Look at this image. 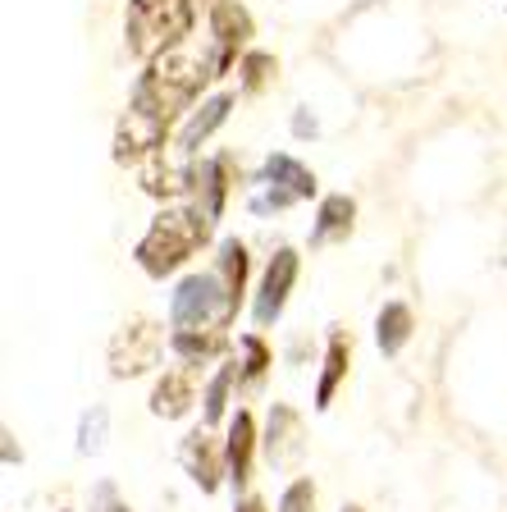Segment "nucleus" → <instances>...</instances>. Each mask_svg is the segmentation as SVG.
Here are the masks:
<instances>
[{"label":"nucleus","mask_w":507,"mask_h":512,"mask_svg":"<svg viewBox=\"0 0 507 512\" xmlns=\"http://www.w3.org/2000/svg\"><path fill=\"white\" fill-rule=\"evenodd\" d=\"M352 366V334L334 330L329 334V352H325V371H320V384H316V407H329L338 394V384L348 375Z\"/></svg>","instance_id":"obj_18"},{"label":"nucleus","mask_w":507,"mask_h":512,"mask_svg":"<svg viewBox=\"0 0 507 512\" xmlns=\"http://www.w3.org/2000/svg\"><path fill=\"white\" fill-rule=\"evenodd\" d=\"M160 352H165V330H160L151 316H133L124 320L110 339V375L115 380H133V375H147L151 366H160Z\"/></svg>","instance_id":"obj_5"},{"label":"nucleus","mask_w":507,"mask_h":512,"mask_svg":"<svg viewBox=\"0 0 507 512\" xmlns=\"http://www.w3.org/2000/svg\"><path fill=\"white\" fill-rule=\"evenodd\" d=\"M279 512H316V485L311 480H293L279 499Z\"/></svg>","instance_id":"obj_25"},{"label":"nucleus","mask_w":507,"mask_h":512,"mask_svg":"<svg viewBox=\"0 0 507 512\" xmlns=\"http://www.w3.org/2000/svg\"><path fill=\"white\" fill-rule=\"evenodd\" d=\"M183 467H188V476L197 480L201 494H215V490H220L224 471H229V453H224V444L211 435V426H206V430H192V435L183 439Z\"/></svg>","instance_id":"obj_8"},{"label":"nucleus","mask_w":507,"mask_h":512,"mask_svg":"<svg viewBox=\"0 0 507 512\" xmlns=\"http://www.w3.org/2000/svg\"><path fill=\"white\" fill-rule=\"evenodd\" d=\"M192 19H197V0H128V55L151 64L160 51L192 37Z\"/></svg>","instance_id":"obj_3"},{"label":"nucleus","mask_w":507,"mask_h":512,"mask_svg":"<svg viewBox=\"0 0 507 512\" xmlns=\"http://www.w3.org/2000/svg\"><path fill=\"white\" fill-rule=\"evenodd\" d=\"M169 348L183 357V366H201V362H211V357H220V352L229 348V334H224V325H206V330H174Z\"/></svg>","instance_id":"obj_16"},{"label":"nucleus","mask_w":507,"mask_h":512,"mask_svg":"<svg viewBox=\"0 0 507 512\" xmlns=\"http://www.w3.org/2000/svg\"><path fill=\"white\" fill-rule=\"evenodd\" d=\"M229 110H233V92L211 96V101H206V106H201L197 115L188 119V128H183V133H179V142H174V151H183V156H192V151H197L201 142L211 138V133L224 124V119H229Z\"/></svg>","instance_id":"obj_15"},{"label":"nucleus","mask_w":507,"mask_h":512,"mask_svg":"<svg viewBox=\"0 0 507 512\" xmlns=\"http://www.w3.org/2000/svg\"><path fill=\"white\" fill-rule=\"evenodd\" d=\"M206 14H211V51H215V78H220V74H229V64L238 60V51L252 37V14L238 0H220Z\"/></svg>","instance_id":"obj_7"},{"label":"nucleus","mask_w":507,"mask_h":512,"mask_svg":"<svg viewBox=\"0 0 507 512\" xmlns=\"http://www.w3.org/2000/svg\"><path fill=\"white\" fill-rule=\"evenodd\" d=\"M215 270H220L224 288H229V307L238 311V302H243V293H247V247L238 243V238H224L220 256H215Z\"/></svg>","instance_id":"obj_20"},{"label":"nucleus","mask_w":507,"mask_h":512,"mask_svg":"<svg viewBox=\"0 0 507 512\" xmlns=\"http://www.w3.org/2000/svg\"><path fill=\"white\" fill-rule=\"evenodd\" d=\"M165 133H169V124L156 115V110L128 101V115L119 119V128H115V160L128 165V160L156 156V151L165 147Z\"/></svg>","instance_id":"obj_6"},{"label":"nucleus","mask_w":507,"mask_h":512,"mask_svg":"<svg viewBox=\"0 0 507 512\" xmlns=\"http://www.w3.org/2000/svg\"><path fill=\"white\" fill-rule=\"evenodd\" d=\"M192 174H197V165H188V156H165V151H156V156H147V170H142V188L151 192V197H183V192H192Z\"/></svg>","instance_id":"obj_12"},{"label":"nucleus","mask_w":507,"mask_h":512,"mask_svg":"<svg viewBox=\"0 0 507 512\" xmlns=\"http://www.w3.org/2000/svg\"><path fill=\"white\" fill-rule=\"evenodd\" d=\"M270 371V348H265L261 334H243V384H261V375Z\"/></svg>","instance_id":"obj_22"},{"label":"nucleus","mask_w":507,"mask_h":512,"mask_svg":"<svg viewBox=\"0 0 507 512\" xmlns=\"http://www.w3.org/2000/svg\"><path fill=\"white\" fill-rule=\"evenodd\" d=\"M233 512H265V503L252 494V499H243V503H238V508H233Z\"/></svg>","instance_id":"obj_28"},{"label":"nucleus","mask_w":507,"mask_h":512,"mask_svg":"<svg viewBox=\"0 0 507 512\" xmlns=\"http://www.w3.org/2000/svg\"><path fill=\"white\" fill-rule=\"evenodd\" d=\"M412 307H402V302H384L380 320H375V339H380V352L384 357H398L412 339Z\"/></svg>","instance_id":"obj_19"},{"label":"nucleus","mask_w":507,"mask_h":512,"mask_svg":"<svg viewBox=\"0 0 507 512\" xmlns=\"http://www.w3.org/2000/svg\"><path fill=\"white\" fill-rule=\"evenodd\" d=\"M197 403V366H179V371H165L151 389V412L165 416V421H179L188 416V407Z\"/></svg>","instance_id":"obj_11"},{"label":"nucleus","mask_w":507,"mask_h":512,"mask_svg":"<svg viewBox=\"0 0 507 512\" xmlns=\"http://www.w3.org/2000/svg\"><path fill=\"white\" fill-rule=\"evenodd\" d=\"M279 74V64H275V55H265V51H252V55H243V92H261L270 78Z\"/></svg>","instance_id":"obj_23"},{"label":"nucleus","mask_w":507,"mask_h":512,"mask_svg":"<svg viewBox=\"0 0 507 512\" xmlns=\"http://www.w3.org/2000/svg\"><path fill=\"white\" fill-rule=\"evenodd\" d=\"M302 453V416L288 403L270 407V430H265V458L275 467H288V462Z\"/></svg>","instance_id":"obj_13"},{"label":"nucleus","mask_w":507,"mask_h":512,"mask_svg":"<svg viewBox=\"0 0 507 512\" xmlns=\"http://www.w3.org/2000/svg\"><path fill=\"white\" fill-rule=\"evenodd\" d=\"M233 380H238V371L233 366H220V375L211 380V389H206V426H215L224 416V407H229V389Z\"/></svg>","instance_id":"obj_24"},{"label":"nucleus","mask_w":507,"mask_h":512,"mask_svg":"<svg viewBox=\"0 0 507 512\" xmlns=\"http://www.w3.org/2000/svg\"><path fill=\"white\" fill-rule=\"evenodd\" d=\"M229 188H233V156H229V151H220V156H211V160H201L197 174H192V197H197V206L211 215V220H220V215H224Z\"/></svg>","instance_id":"obj_10"},{"label":"nucleus","mask_w":507,"mask_h":512,"mask_svg":"<svg viewBox=\"0 0 507 512\" xmlns=\"http://www.w3.org/2000/svg\"><path fill=\"white\" fill-rule=\"evenodd\" d=\"M224 453H229V480L243 490L247 480H252V453H256V421H252V412H233L229 439H224Z\"/></svg>","instance_id":"obj_14"},{"label":"nucleus","mask_w":507,"mask_h":512,"mask_svg":"<svg viewBox=\"0 0 507 512\" xmlns=\"http://www.w3.org/2000/svg\"><path fill=\"white\" fill-rule=\"evenodd\" d=\"M206 238H211V215L201 211L197 202L169 206V211H160L156 220H151L147 238L138 243L133 256H138V266L147 270L151 279H165V275H174Z\"/></svg>","instance_id":"obj_2"},{"label":"nucleus","mask_w":507,"mask_h":512,"mask_svg":"<svg viewBox=\"0 0 507 512\" xmlns=\"http://www.w3.org/2000/svg\"><path fill=\"white\" fill-rule=\"evenodd\" d=\"M265 174H270V183H275V188L293 192L297 202H302V197H316V174H311L307 165H302V160L284 156V151L265 160Z\"/></svg>","instance_id":"obj_21"},{"label":"nucleus","mask_w":507,"mask_h":512,"mask_svg":"<svg viewBox=\"0 0 507 512\" xmlns=\"http://www.w3.org/2000/svg\"><path fill=\"white\" fill-rule=\"evenodd\" d=\"M211 78H215V51H201L197 37H183L179 46L160 51L147 64V74L133 87V101L156 110L165 124H174L192 106V96L201 92V83H211Z\"/></svg>","instance_id":"obj_1"},{"label":"nucleus","mask_w":507,"mask_h":512,"mask_svg":"<svg viewBox=\"0 0 507 512\" xmlns=\"http://www.w3.org/2000/svg\"><path fill=\"white\" fill-rule=\"evenodd\" d=\"M233 307H229V288H224L220 270H206V275H188L174 288V302H169V320L174 330H206V325H229Z\"/></svg>","instance_id":"obj_4"},{"label":"nucleus","mask_w":507,"mask_h":512,"mask_svg":"<svg viewBox=\"0 0 507 512\" xmlns=\"http://www.w3.org/2000/svg\"><path fill=\"white\" fill-rule=\"evenodd\" d=\"M293 284H297V252L293 247H279V252L270 256V266H265L261 293H256V320H261V325H275L279 320Z\"/></svg>","instance_id":"obj_9"},{"label":"nucleus","mask_w":507,"mask_h":512,"mask_svg":"<svg viewBox=\"0 0 507 512\" xmlns=\"http://www.w3.org/2000/svg\"><path fill=\"white\" fill-rule=\"evenodd\" d=\"M92 512H133V508L119 499V490L110 485V480H101V485L92 490Z\"/></svg>","instance_id":"obj_27"},{"label":"nucleus","mask_w":507,"mask_h":512,"mask_svg":"<svg viewBox=\"0 0 507 512\" xmlns=\"http://www.w3.org/2000/svg\"><path fill=\"white\" fill-rule=\"evenodd\" d=\"M343 512H361V508H357V503H348V508H343Z\"/></svg>","instance_id":"obj_29"},{"label":"nucleus","mask_w":507,"mask_h":512,"mask_svg":"<svg viewBox=\"0 0 507 512\" xmlns=\"http://www.w3.org/2000/svg\"><path fill=\"white\" fill-rule=\"evenodd\" d=\"M352 220H357V202H352L348 192H334V197H325L320 202V220L316 229H311V243H338V238L352 234Z\"/></svg>","instance_id":"obj_17"},{"label":"nucleus","mask_w":507,"mask_h":512,"mask_svg":"<svg viewBox=\"0 0 507 512\" xmlns=\"http://www.w3.org/2000/svg\"><path fill=\"white\" fill-rule=\"evenodd\" d=\"M101 430H106V407H96V412L83 416V439H78V448L96 453V448H101Z\"/></svg>","instance_id":"obj_26"}]
</instances>
